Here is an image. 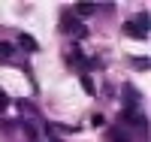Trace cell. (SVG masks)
Wrapping results in <instances>:
<instances>
[{"label": "cell", "instance_id": "1", "mask_svg": "<svg viewBox=\"0 0 151 142\" xmlns=\"http://www.w3.org/2000/svg\"><path fill=\"white\" fill-rule=\"evenodd\" d=\"M124 33L136 36V40H148V33H151V15H148V12H139L136 18L124 21Z\"/></svg>", "mask_w": 151, "mask_h": 142}, {"label": "cell", "instance_id": "3", "mask_svg": "<svg viewBox=\"0 0 151 142\" xmlns=\"http://www.w3.org/2000/svg\"><path fill=\"white\" fill-rule=\"evenodd\" d=\"M109 142H133V136L121 127H115V130H109Z\"/></svg>", "mask_w": 151, "mask_h": 142}, {"label": "cell", "instance_id": "5", "mask_svg": "<svg viewBox=\"0 0 151 142\" xmlns=\"http://www.w3.org/2000/svg\"><path fill=\"white\" fill-rule=\"evenodd\" d=\"M124 97H127L130 109H136V106H139V94H136V88H124Z\"/></svg>", "mask_w": 151, "mask_h": 142}, {"label": "cell", "instance_id": "6", "mask_svg": "<svg viewBox=\"0 0 151 142\" xmlns=\"http://www.w3.org/2000/svg\"><path fill=\"white\" fill-rule=\"evenodd\" d=\"M12 55H15V45L12 43H0V61H9Z\"/></svg>", "mask_w": 151, "mask_h": 142}, {"label": "cell", "instance_id": "7", "mask_svg": "<svg viewBox=\"0 0 151 142\" xmlns=\"http://www.w3.org/2000/svg\"><path fill=\"white\" fill-rule=\"evenodd\" d=\"M18 43H21L24 48H30V51L36 48V40H33V36H27V33H21V36H18Z\"/></svg>", "mask_w": 151, "mask_h": 142}, {"label": "cell", "instance_id": "4", "mask_svg": "<svg viewBox=\"0 0 151 142\" xmlns=\"http://www.w3.org/2000/svg\"><path fill=\"white\" fill-rule=\"evenodd\" d=\"M94 12H97L94 3H76V15H79V18H91Z\"/></svg>", "mask_w": 151, "mask_h": 142}, {"label": "cell", "instance_id": "2", "mask_svg": "<svg viewBox=\"0 0 151 142\" xmlns=\"http://www.w3.org/2000/svg\"><path fill=\"white\" fill-rule=\"evenodd\" d=\"M121 121L130 124V127H148V118H145L139 109H124L121 112Z\"/></svg>", "mask_w": 151, "mask_h": 142}, {"label": "cell", "instance_id": "8", "mask_svg": "<svg viewBox=\"0 0 151 142\" xmlns=\"http://www.w3.org/2000/svg\"><path fill=\"white\" fill-rule=\"evenodd\" d=\"M82 85H85V91H88V94H94V82L88 79V76H82Z\"/></svg>", "mask_w": 151, "mask_h": 142}]
</instances>
